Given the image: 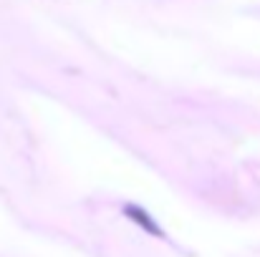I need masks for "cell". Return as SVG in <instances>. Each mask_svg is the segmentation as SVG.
I'll list each match as a JSON object with an SVG mask.
<instances>
[{
  "label": "cell",
  "instance_id": "obj_1",
  "mask_svg": "<svg viewBox=\"0 0 260 257\" xmlns=\"http://www.w3.org/2000/svg\"><path fill=\"white\" fill-rule=\"evenodd\" d=\"M121 212L137 225V227H142L144 232H149V235H154V237H165V232H162V227L149 217V212H144L142 207H137V204H124L121 207Z\"/></svg>",
  "mask_w": 260,
  "mask_h": 257
}]
</instances>
